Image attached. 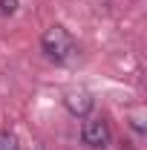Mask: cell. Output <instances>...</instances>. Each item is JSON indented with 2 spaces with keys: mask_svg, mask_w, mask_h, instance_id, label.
<instances>
[{
  "mask_svg": "<svg viewBox=\"0 0 147 150\" xmlns=\"http://www.w3.org/2000/svg\"><path fill=\"white\" fill-rule=\"evenodd\" d=\"M40 49L46 52L49 61L66 64V61L75 55V40H72V35H69L64 26H49V29L43 32V38H40Z\"/></svg>",
  "mask_w": 147,
  "mask_h": 150,
  "instance_id": "obj_1",
  "label": "cell"
},
{
  "mask_svg": "<svg viewBox=\"0 0 147 150\" xmlns=\"http://www.w3.org/2000/svg\"><path fill=\"white\" fill-rule=\"evenodd\" d=\"M81 142L87 144V147H107L110 144V124L104 121V118H95L90 115L84 124H81Z\"/></svg>",
  "mask_w": 147,
  "mask_h": 150,
  "instance_id": "obj_2",
  "label": "cell"
},
{
  "mask_svg": "<svg viewBox=\"0 0 147 150\" xmlns=\"http://www.w3.org/2000/svg\"><path fill=\"white\" fill-rule=\"evenodd\" d=\"M64 107L72 112V115H78V118H87L92 112V107H95V98L87 90H75V93H69L64 98Z\"/></svg>",
  "mask_w": 147,
  "mask_h": 150,
  "instance_id": "obj_3",
  "label": "cell"
},
{
  "mask_svg": "<svg viewBox=\"0 0 147 150\" xmlns=\"http://www.w3.org/2000/svg\"><path fill=\"white\" fill-rule=\"evenodd\" d=\"M0 150H20L18 139H15L9 130H0Z\"/></svg>",
  "mask_w": 147,
  "mask_h": 150,
  "instance_id": "obj_4",
  "label": "cell"
},
{
  "mask_svg": "<svg viewBox=\"0 0 147 150\" xmlns=\"http://www.w3.org/2000/svg\"><path fill=\"white\" fill-rule=\"evenodd\" d=\"M18 12V0H0V15H15Z\"/></svg>",
  "mask_w": 147,
  "mask_h": 150,
  "instance_id": "obj_5",
  "label": "cell"
}]
</instances>
